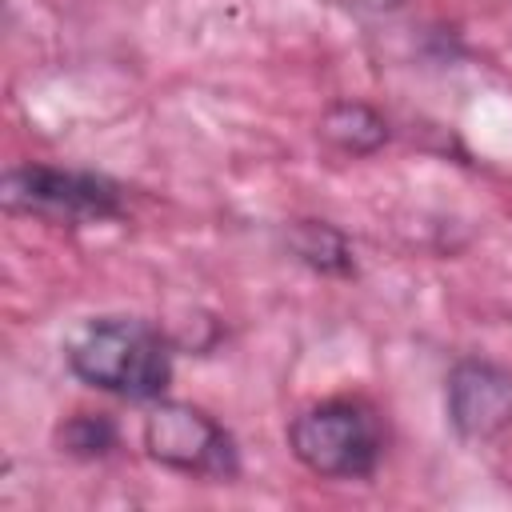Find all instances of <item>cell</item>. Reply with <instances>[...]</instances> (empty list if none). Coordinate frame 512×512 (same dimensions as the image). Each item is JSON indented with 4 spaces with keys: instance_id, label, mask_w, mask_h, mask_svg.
<instances>
[{
    "instance_id": "cell-8",
    "label": "cell",
    "mask_w": 512,
    "mask_h": 512,
    "mask_svg": "<svg viewBox=\"0 0 512 512\" xmlns=\"http://www.w3.org/2000/svg\"><path fill=\"white\" fill-rule=\"evenodd\" d=\"M116 440H120V432H116L112 416H104V412H72L56 428V448L76 460H100L116 448Z\"/></svg>"
},
{
    "instance_id": "cell-2",
    "label": "cell",
    "mask_w": 512,
    "mask_h": 512,
    "mask_svg": "<svg viewBox=\"0 0 512 512\" xmlns=\"http://www.w3.org/2000/svg\"><path fill=\"white\" fill-rule=\"evenodd\" d=\"M292 456L328 480H364L376 472L384 456V428L380 416L352 396L320 400L292 416L288 424Z\"/></svg>"
},
{
    "instance_id": "cell-3",
    "label": "cell",
    "mask_w": 512,
    "mask_h": 512,
    "mask_svg": "<svg viewBox=\"0 0 512 512\" xmlns=\"http://www.w3.org/2000/svg\"><path fill=\"white\" fill-rule=\"evenodd\" d=\"M0 200L16 216H36L60 228H84L124 216V196L108 176L48 168V164L8 168L0 184Z\"/></svg>"
},
{
    "instance_id": "cell-6",
    "label": "cell",
    "mask_w": 512,
    "mask_h": 512,
    "mask_svg": "<svg viewBox=\"0 0 512 512\" xmlns=\"http://www.w3.org/2000/svg\"><path fill=\"white\" fill-rule=\"evenodd\" d=\"M320 136L344 156H372L388 144V120L364 100H332L320 112Z\"/></svg>"
},
{
    "instance_id": "cell-5",
    "label": "cell",
    "mask_w": 512,
    "mask_h": 512,
    "mask_svg": "<svg viewBox=\"0 0 512 512\" xmlns=\"http://www.w3.org/2000/svg\"><path fill=\"white\" fill-rule=\"evenodd\" d=\"M448 424L464 440H492L512 428V372L492 360H456L444 380Z\"/></svg>"
},
{
    "instance_id": "cell-7",
    "label": "cell",
    "mask_w": 512,
    "mask_h": 512,
    "mask_svg": "<svg viewBox=\"0 0 512 512\" xmlns=\"http://www.w3.org/2000/svg\"><path fill=\"white\" fill-rule=\"evenodd\" d=\"M288 252L308 264L320 276H356V256H352V240L328 224V220H292L288 224Z\"/></svg>"
},
{
    "instance_id": "cell-4",
    "label": "cell",
    "mask_w": 512,
    "mask_h": 512,
    "mask_svg": "<svg viewBox=\"0 0 512 512\" xmlns=\"http://www.w3.org/2000/svg\"><path fill=\"white\" fill-rule=\"evenodd\" d=\"M144 448L156 464L200 476V480H232L240 472V456L224 424H216L204 408L188 400H156L144 416Z\"/></svg>"
},
{
    "instance_id": "cell-9",
    "label": "cell",
    "mask_w": 512,
    "mask_h": 512,
    "mask_svg": "<svg viewBox=\"0 0 512 512\" xmlns=\"http://www.w3.org/2000/svg\"><path fill=\"white\" fill-rule=\"evenodd\" d=\"M352 8H364V12H392V8H400L404 0H348Z\"/></svg>"
},
{
    "instance_id": "cell-1",
    "label": "cell",
    "mask_w": 512,
    "mask_h": 512,
    "mask_svg": "<svg viewBox=\"0 0 512 512\" xmlns=\"http://www.w3.org/2000/svg\"><path fill=\"white\" fill-rule=\"evenodd\" d=\"M68 368L120 400H160L172 384V336L136 316H100L72 336Z\"/></svg>"
}]
</instances>
